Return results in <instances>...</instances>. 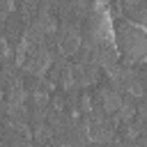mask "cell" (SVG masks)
Masks as SVG:
<instances>
[{
  "label": "cell",
  "mask_w": 147,
  "mask_h": 147,
  "mask_svg": "<svg viewBox=\"0 0 147 147\" xmlns=\"http://www.w3.org/2000/svg\"><path fill=\"white\" fill-rule=\"evenodd\" d=\"M115 48L129 62H142L145 60V53H147L145 25L142 23H136V21L122 23L115 30Z\"/></svg>",
  "instance_id": "1"
},
{
  "label": "cell",
  "mask_w": 147,
  "mask_h": 147,
  "mask_svg": "<svg viewBox=\"0 0 147 147\" xmlns=\"http://www.w3.org/2000/svg\"><path fill=\"white\" fill-rule=\"evenodd\" d=\"M57 48H60L62 55H74V53H78V48H80V32H78L76 28H64L62 34L57 37Z\"/></svg>",
  "instance_id": "2"
},
{
  "label": "cell",
  "mask_w": 147,
  "mask_h": 147,
  "mask_svg": "<svg viewBox=\"0 0 147 147\" xmlns=\"http://www.w3.org/2000/svg\"><path fill=\"white\" fill-rule=\"evenodd\" d=\"M122 103H124V101H122L119 92H115V90H103V108H106L108 113H117Z\"/></svg>",
  "instance_id": "3"
},
{
  "label": "cell",
  "mask_w": 147,
  "mask_h": 147,
  "mask_svg": "<svg viewBox=\"0 0 147 147\" xmlns=\"http://www.w3.org/2000/svg\"><path fill=\"white\" fill-rule=\"evenodd\" d=\"M0 99H2V92H0Z\"/></svg>",
  "instance_id": "4"
}]
</instances>
